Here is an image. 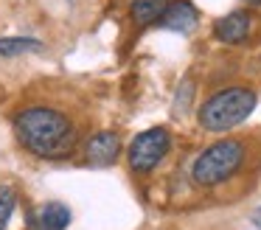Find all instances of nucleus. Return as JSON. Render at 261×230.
I'll use <instances>...</instances> for the list:
<instances>
[{"mask_svg": "<svg viewBox=\"0 0 261 230\" xmlns=\"http://www.w3.org/2000/svg\"><path fill=\"white\" fill-rule=\"evenodd\" d=\"M17 138L31 155L37 157H65L76 146V126L57 110L31 107L14 118Z\"/></svg>", "mask_w": 261, "mask_h": 230, "instance_id": "1", "label": "nucleus"}, {"mask_svg": "<svg viewBox=\"0 0 261 230\" xmlns=\"http://www.w3.org/2000/svg\"><path fill=\"white\" fill-rule=\"evenodd\" d=\"M166 6H169V0H132L129 14L135 25H152V22H160Z\"/></svg>", "mask_w": 261, "mask_h": 230, "instance_id": "9", "label": "nucleus"}, {"mask_svg": "<svg viewBox=\"0 0 261 230\" xmlns=\"http://www.w3.org/2000/svg\"><path fill=\"white\" fill-rule=\"evenodd\" d=\"M244 160V146L239 140H219L211 149H205L202 155L194 160L191 177L197 185L211 188V185H219L242 166Z\"/></svg>", "mask_w": 261, "mask_h": 230, "instance_id": "3", "label": "nucleus"}, {"mask_svg": "<svg viewBox=\"0 0 261 230\" xmlns=\"http://www.w3.org/2000/svg\"><path fill=\"white\" fill-rule=\"evenodd\" d=\"M31 50H42V42L34 37H0V56L14 59L20 54H31Z\"/></svg>", "mask_w": 261, "mask_h": 230, "instance_id": "10", "label": "nucleus"}, {"mask_svg": "<svg viewBox=\"0 0 261 230\" xmlns=\"http://www.w3.org/2000/svg\"><path fill=\"white\" fill-rule=\"evenodd\" d=\"M118 155H121V138L115 132H98L85 146V160L90 166H113L118 160Z\"/></svg>", "mask_w": 261, "mask_h": 230, "instance_id": "5", "label": "nucleus"}, {"mask_svg": "<svg viewBox=\"0 0 261 230\" xmlns=\"http://www.w3.org/2000/svg\"><path fill=\"white\" fill-rule=\"evenodd\" d=\"M169 149H171V138H169L166 129L158 126V129H149V132H141L129 146L132 171H141V174L152 171V168L169 155Z\"/></svg>", "mask_w": 261, "mask_h": 230, "instance_id": "4", "label": "nucleus"}, {"mask_svg": "<svg viewBox=\"0 0 261 230\" xmlns=\"http://www.w3.org/2000/svg\"><path fill=\"white\" fill-rule=\"evenodd\" d=\"M214 34H216V39H222L227 45L244 42L250 34V14L247 11H230V14L219 17L214 22Z\"/></svg>", "mask_w": 261, "mask_h": 230, "instance_id": "6", "label": "nucleus"}, {"mask_svg": "<svg viewBox=\"0 0 261 230\" xmlns=\"http://www.w3.org/2000/svg\"><path fill=\"white\" fill-rule=\"evenodd\" d=\"M70 222V211L62 202H45L37 211H31L29 224L37 230H65Z\"/></svg>", "mask_w": 261, "mask_h": 230, "instance_id": "7", "label": "nucleus"}, {"mask_svg": "<svg viewBox=\"0 0 261 230\" xmlns=\"http://www.w3.org/2000/svg\"><path fill=\"white\" fill-rule=\"evenodd\" d=\"M255 107V93L244 87H227L219 90L216 95H211L199 110V123L208 132H227L236 123H242L244 118L253 112Z\"/></svg>", "mask_w": 261, "mask_h": 230, "instance_id": "2", "label": "nucleus"}, {"mask_svg": "<svg viewBox=\"0 0 261 230\" xmlns=\"http://www.w3.org/2000/svg\"><path fill=\"white\" fill-rule=\"evenodd\" d=\"M14 202H17V194H14L12 185H0V230H6L14 211Z\"/></svg>", "mask_w": 261, "mask_h": 230, "instance_id": "11", "label": "nucleus"}, {"mask_svg": "<svg viewBox=\"0 0 261 230\" xmlns=\"http://www.w3.org/2000/svg\"><path fill=\"white\" fill-rule=\"evenodd\" d=\"M160 25L171 28V31H180V34L194 31V25H197V9L191 3H186V0H171L166 6L163 17H160Z\"/></svg>", "mask_w": 261, "mask_h": 230, "instance_id": "8", "label": "nucleus"}, {"mask_svg": "<svg viewBox=\"0 0 261 230\" xmlns=\"http://www.w3.org/2000/svg\"><path fill=\"white\" fill-rule=\"evenodd\" d=\"M244 3H250V6H258V9H261V0H244Z\"/></svg>", "mask_w": 261, "mask_h": 230, "instance_id": "13", "label": "nucleus"}, {"mask_svg": "<svg viewBox=\"0 0 261 230\" xmlns=\"http://www.w3.org/2000/svg\"><path fill=\"white\" fill-rule=\"evenodd\" d=\"M191 93H194V84L186 79V82L180 84V90H177V101H174V112H177V115L188 112V101H191Z\"/></svg>", "mask_w": 261, "mask_h": 230, "instance_id": "12", "label": "nucleus"}]
</instances>
